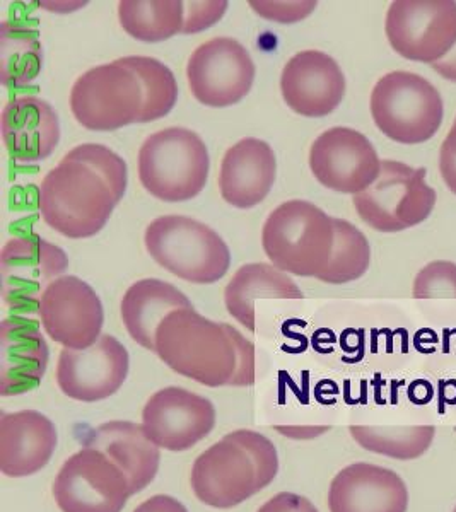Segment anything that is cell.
<instances>
[{"label":"cell","instance_id":"6da1fadb","mask_svg":"<svg viewBox=\"0 0 456 512\" xmlns=\"http://www.w3.org/2000/svg\"><path fill=\"white\" fill-rule=\"evenodd\" d=\"M127 192V164L101 144H82L65 154L41 181V217L69 239L96 236Z\"/></svg>","mask_w":456,"mask_h":512},{"label":"cell","instance_id":"7a4b0ae2","mask_svg":"<svg viewBox=\"0 0 456 512\" xmlns=\"http://www.w3.org/2000/svg\"><path fill=\"white\" fill-rule=\"evenodd\" d=\"M156 354L166 366L197 383L252 386L255 347L236 328L178 309L164 318L156 333Z\"/></svg>","mask_w":456,"mask_h":512},{"label":"cell","instance_id":"3957f363","mask_svg":"<svg viewBox=\"0 0 456 512\" xmlns=\"http://www.w3.org/2000/svg\"><path fill=\"white\" fill-rule=\"evenodd\" d=\"M279 472L270 439L255 431H234L195 460L193 494L205 506L231 509L269 487Z\"/></svg>","mask_w":456,"mask_h":512},{"label":"cell","instance_id":"277c9868","mask_svg":"<svg viewBox=\"0 0 456 512\" xmlns=\"http://www.w3.org/2000/svg\"><path fill=\"white\" fill-rule=\"evenodd\" d=\"M334 243V217L306 200L279 205L262 231V245L272 265L298 277L322 274Z\"/></svg>","mask_w":456,"mask_h":512},{"label":"cell","instance_id":"5b68a950","mask_svg":"<svg viewBox=\"0 0 456 512\" xmlns=\"http://www.w3.org/2000/svg\"><path fill=\"white\" fill-rule=\"evenodd\" d=\"M211 158L204 140L182 127L149 135L139 151V180L146 192L163 202L197 197L209 178Z\"/></svg>","mask_w":456,"mask_h":512},{"label":"cell","instance_id":"8992f818","mask_svg":"<svg viewBox=\"0 0 456 512\" xmlns=\"http://www.w3.org/2000/svg\"><path fill=\"white\" fill-rule=\"evenodd\" d=\"M144 241L152 260L178 279L205 286L228 274V245L214 229L192 217H158L147 226Z\"/></svg>","mask_w":456,"mask_h":512},{"label":"cell","instance_id":"52a82bcc","mask_svg":"<svg viewBox=\"0 0 456 512\" xmlns=\"http://www.w3.org/2000/svg\"><path fill=\"white\" fill-rule=\"evenodd\" d=\"M369 108L381 134L404 146L433 139L445 117L438 89L409 70L381 77L371 93Z\"/></svg>","mask_w":456,"mask_h":512},{"label":"cell","instance_id":"ba28073f","mask_svg":"<svg viewBox=\"0 0 456 512\" xmlns=\"http://www.w3.org/2000/svg\"><path fill=\"white\" fill-rule=\"evenodd\" d=\"M436 192L426 181V169L386 159L378 180L354 195L357 214L380 233H398L419 226L431 216Z\"/></svg>","mask_w":456,"mask_h":512},{"label":"cell","instance_id":"9c48e42d","mask_svg":"<svg viewBox=\"0 0 456 512\" xmlns=\"http://www.w3.org/2000/svg\"><path fill=\"white\" fill-rule=\"evenodd\" d=\"M142 108L141 81L120 60L89 69L72 86V115L94 132H113L139 123Z\"/></svg>","mask_w":456,"mask_h":512},{"label":"cell","instance_id":"30bf717a","mask_svg":"<svg viewBox=\"0 0 456 512\" xmlns=\"http://www.w3.org/2000/svg\"><path fill=\"white\" fill-rule=\"evenodd\" d=\"M385 31L400 57L436 64L456 45V2L395 0L386 12Z\"/></svg>","mask_w":456,"mask_h":512},{"label":"cell","instance_id":"8fae6325","mask_svg":"<svg viewBox=\"0 0 456 512\" xmlns=\"http://www.w3.org/2000/svg\"><path fill=\"white\" fill-rule=\"evenodd\" d=\"M52 492L62 512H122L134 495L127 475L94 448H82L65 461Z\"/></svg>","mask_w":456,"mask_h":512},{"label":"cell","instance_id":"7c38bea8","mask_svg":"<svg viewBox=\"0 0 456 512\" xmlns=\"http://www.w3.org/2000/svg\"><path fill=\"white\" fill-rule=\"evenodd\" d=\"M255 64L240 41L212 38L188 59L187 79L193 98L211 108L240 103L252 91Z\"/></svg>","mask_w":456,"mask_h":512},{"label":"cell","instance_id":"4fadbf2b","mask_svg":"<svg viewBox=\"0 0 456 512\" xmlns=\"http://www.w3.org/2000/svg\"><path fill=\"white\" fill-rule=\"evenodd\" d=\"M67 268V253L40 236L7 241L0 253L4 301L14 311H38L43 294Z\"/></svg>","mask_w":456,"mask_h":512},{"label":"cell","instance_id":"5bb4252c","mask_svg":"<svg viewBox=\"0 0 456 512\" xmlns=\"http://www.w3.org/2000/svg\"><path fill=\"white\" fill-rule=\"evenodd\" d=\"M41 325L64 349L84 350L100 340L103 304L93 287L76 275H62L41 297Z\"/></svg>","mask_w":456,"mask_h":512},{"label":"cell","instance_id":"9a60e30c","mask_svg":"<svg viewBox=\"0 0 456 512\" xmlns=\"http://www.w3.org/2000/svg\"><path fill=\"white\" fill-rule=\"evenodd\" d=\"M381 163L368 137L354 128H330L311 144V173L334 192L357 195L368 190L380 176Z\"/></svg>","mask_w":456,"mask_h":512},{"label":"cell","instance_id":"2e32d148","mask_svg":"<svg viewBox=\"0 0 456 512\" xmlns=\"http://www.w3.org/2000/svg\"><path fill=\"white\" fill-rule=\"evenodd\" d=\"M129 352L117 338L103 333L84 350L64 349L57 364V383L65 396L82 403L110 398L129 374Z\"/></svg>","mask_w":456,"mask_h":512},{"label":"cell","instance_id":"e0dca14e","mask_svg":"<svg viewBox=\"0 0 456 512\" xmlns=\"http://www.w3.org/2000/svg\"><path fill=\"white\" fill-rule=\"evenodd\" d=\"M216 408L211 400L178 386L163 388L147 400L142 427L158 448L187 451L211 434Z\"/></svg>","mask_w":456,"mask_h":512},{"label":"cell","instance_id":"ac0fdd59","mask_svg":"<svg viewBox=\"0 0 456 512\" xmlns=\"http://www.w3.org/2000/svg\"><path fill=\"white\" fill-rule=\"evenodd\" d=\"M281 91L287 106L301 117H327L344 99V72L327 53L299 52L284 65Z\"/></svg>","mask_w":456,"mask_h":512},{"label":"cell","instance_id":"d6986e66","mask_svg":"<svg viewBox=\"0 0 456 512\" xmlns=\"http://www.w3.org/2000/svg\"><path fill=\"white\" fill-rule=\"evenodd\" d=\"M328 507L330 512H407L409 490L388 468L354 463L332 480Z\"/></svg>","mask_w":456,"mask_h":512},{"label":"cell","instance_id":"ffe728a7","mask_svg":"<svg viewBox=\"0 0 456 512\" xmlns=\"http://www.w3.org/2000/svg\"><path fill=\"white\" fill-rule=\"evenodd\" d=\"M48 366V345L33 320L12 316L0 325V395L38 388Z\"/></svg>","mask_w":456,"mask_h":512},{"label":"cell","instance_id":"44dd1931","mask_svg":"<svg viewBox=\"0 0 456 512\" xmlns=\"http://www.w3.org/2000/svg\"><path fill=\"white\" fill-rule=\"evenodd\" d=\"M2 139L9 156L18 163L50 158L60 140L57 111L45 99L21 96L2 110Z\"/></svg>","mask_w":456,"mask_h":512},{"label":"cell","instance_id":"7402d4cb","mask_svg":"<svg viewBox=\"0 0 456 512\" xmlns=\"http://www.w3.org/2000/svg\"><path fill=\"white\" fill-rule=\"evenodd\" d=\"M277 159L265 140L248 137L224 154L219 173L221 195L236 209L262 204L274 187Z\"/></svg>","mask_w":456,"mask_h":512},{"label":"cell","instance_id":"603a6c76","mask_svg":"<svg viewBox=\"0 0 456 512\" xmlns=\"http://www.w3.org/2000/svg\"><path fill=\"white\" fill-rule=\"evenodd\" d=\"M57 448V429L36 410L4 414L0 419V472L30 477L40 472Z\"/></svg>","mask_w":456,"mask_h":512},{"label":"cell","instance_id":"cb8c5ba5","mask_svg":"<svg viewBox=\"0 0 456 512\" xmlns=\"http://www.w3.org/2000/svg\"><path fill=\"white\" fill-rule=\"evenodd\" d=\"M84 448L105 453L129 478L132 494L146 489L159 470L161 453L147 437L144 427L134 422H106L91 431Z\"/></svg>","mask_w":456,"mask_h":512},{"label":"cell","instance_id":"d4e9b609","mask_svg":"<svg viewBox=\"0 0 456 512\" xmlns=\"http://www.w3.org/2000/svg\"><path fill=\"white\" fill-rule=\"evenodd\" d=\"M193 308L178 287L159 279L137 280L122 299V321L135 344L156 352V333L166 316Z\"/></svg>","mask_w":456,"mask_h":512},{"label":"cell","instance_id":"484cf974","mask_svg":"<svg viewBox=\"0 0 456 512\" xmlns=\"http://www.w3.org/2000/svg\"><path fill=\"white\" fill-rule=\"evenodd\" d=\"M262 299H303L293 279L272 263H248L229 280L224 301L229 315L255 332V301Z\"/></svg>","mask_w":456,"mask_h":512},{"label":"cell","instance_id":"4316f807","mask_svg":"<svg viewBox=\"0 0 456 512\" xmlns=\"http://www.w3.org/2000/svg\"><path fill=\"white\" fill-rule=\"evenodd\" d=\"M118 19L127 35L146 43L170 40L185 26L182 0H122Z\"/></svg>","mask_w":456,"mask_h":512},{"label":"cell","instance_id":"83f0119b","mask_svg":"<svg viewBox=\"0 0 456 512\" xmlns=\"http://www.w3.org/2000/svg\"><path fill=\"white\" fill-rule=\"evenodd\" d=\"M349 431L361 448L400 461L421 458L436 436L434 425H351Z\"/></svg>","mask_w":456,"mask_h":512},{"label":"cell","instance_id":"f1b7e54d","mask_svg":"<svg viewBox=\"0 0 456 512\" xmlns=\"http://www.w3.org/2000/svg\"><path fill=\"white\" fill-rule=\"evenodd\" d=\"M0 65L6 86H24L35 81L43 67V47L36 31L2 23Z\"/></svg>","mask_w":456,"mask_h":512},{"label":"cell","instance_id":"f546056e","mask_svg":"<svg viewBox=\"0 0 456 512\" xmlns=\"http://www.w3.org/2000/svg\"><path fill=\"white\" fill-rule=\"evenodd\" d=\"M335 243L330 262L316 279L325 284H347L363 277L371 263V246L354 224L334 219Z\"/></svg>","mask_w":456,"mask_h":512},{"label":"cell","instance_id":"4dcf8cb0","mask_svg":"<svg viewBox=\"0 0 456 512\" xmlns=\"http://www.w3.org/2000/svg\"><path fill=\"white\" fill-rule=\"evenodd\" d=\"M123 65L134 70L144 91V108L139 123L156 122L166 117L178 101V84L175 76L163 62L152 57L130 55L118 59Z\"/></svg>","mask_w":456,"mask_h":512},{"label":"cell","instance_id":"1f68e13d","mask_svg":"<svg viewBox=\"0 0 456 512\" xmlns=\"http://www.w3.org/2000/svg\"><path fill=\"white\" fill-rule=\"evenodd\" d=\"M412 296L416 299H456V263L436 260L426 265L414 280Z\"/></svg>","mask_w":456,"mask_h":512},{"label":"cell","instance_id":"d6a6232c","mask_svg":"<svg viewBox=\"0 0 456 512\" xmlns=\"http://www.w3.org/2000/svg\"><path fill=\"white\" fill-rule=\"evenodd\" d=\"M253 11L260 14L262 18L277 21V23H298L301 19L308 18L311 12L315 11L316 2H250Z\"/></svg>","mask_w":456,"mask_h":512},{"label":"cell","instance_id":"836d02e7","mask_svg":"<svg viewBox=\"0 0 456 512\" xmlns=\"http://www.w3.org/2000/svg\"><path fill=\"white\" fill-rule=\"evenodd\" d=\"M228 9V2H185V26L183 35L199 33V31L211 28L219 19L223 18Z\"/></svg>","mask_w":456,"mask_h":512},{"label":"cell","instance_id":"e575fe53","mask_svg":"<svg viewBox=\"0 0 456 512\" xmlns=\"http://www.w3.org/2000/svg\"><path fill=\"white\" fill-rule=\"evenodd\" d=\"M439 173L443 176L446 187L456 195V122L439 149Z\"/></svg>","mask_w":456,"mask_h":512},{"label":"cell","instance_id":"d590c367","mask_svg":"<svg viewBox=\"0 0 456 512\" xmlns=\"http://www.w3.org/2000/svg\"><path fill=\"white\" fill-rule=\"evenodd\" d=\"M258 512H318V509L303 495L281 492L265 502Z\"/></svg>","mask_w":456,"mask_h":512},{"label":"cell","instance_id":"8d00e7d4","mask_svg":"<svg viewBox=\"0 0 456 512\" xmlns=\"http://www.w3.org/2000/svg\"><path fill=\"white\" fill-rule=\"evenodd\" d=\"M134 512H188L182 502L176 501L170 495H154L146 502H142Z\"/></svg>","mask_w":456,"mask_h":512},{"label":"cell","instance_id":"74e56055","mask_svg":"<svg viewBox=\"0 0 456 512\" xmlns=\"http://www.w3.org/2000/svg\"><path fill=\"white\" fill-rule=\"evenodd\" d=\"M434 72L446 79V81L456 82V45L451 48L450 53L445 59L439 60L436 64L431 65Z\"/></svg>","mask_w":456,"mask_h":512},{"label":"cell","instance_id":"f35d334b","mask_svg":"<svg viewBox=\"0 0 456 512\" xmlns=\"http://www.w3.org/2000/svg\"><path fill=\"white\" fill-rule=\"evenodd\" d=\"M453 512H456V506H455V509H453Z\"/></svg>","mask_w":456,"mask_h":512},{"label":"cell","instance_id":"ab89813d","mask_svg":"<svg viewBox=\"0 0 456 512\" xmlns=\"http://www.w3.org/2000/svg\"><path fill=\"white\" fill-rule=\"evenodd\" d=\"M455 122H456V118H455Z\"/></svg>","mask_w":456,"mask_h":512}]
</instances>
